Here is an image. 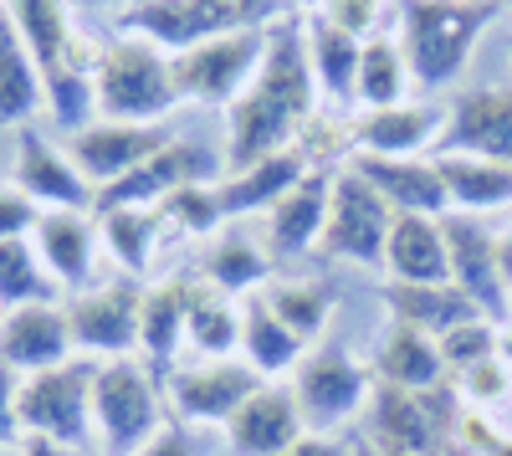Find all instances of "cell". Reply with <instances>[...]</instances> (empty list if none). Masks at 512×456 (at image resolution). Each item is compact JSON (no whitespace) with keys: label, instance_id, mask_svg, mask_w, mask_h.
I'll return each mask as SVG.
<instances>
[{"label":"cell","instance_id":"cell-36","mask_svg":"<svg viewBox=\"0 0 512 456\" xmlns=\"http://www.w3.org/2000/svg\"><path fill=\"white\" fill-rule=\"evenodd\" d=\"M405 88H410V62H405V52H400V41L384 36V31H374V36L364 41V52H359V93H354V103H359L364 113H374V108H400V103H405Z\"/></svg>","mask_w":512,"mask_h":456},{"label":"cell","instance_id":"cell-2","mask_svg":"<svg viewBox=\"0 0 512 456\" xmlns=\"http://www.w3.org/2000/svg\"><path fill=\"white\" fill-rule=\"evenodd\" d=\"M492 16L497 6L487 0H400V52L415 88L436 93L456 82Z\"/></svg>","mask_w":512,"mask_h":456},{"label":"cell","instance_id":"cell-30","mask_svg":"<svg viewBox=\"0 0 512 456\" xmlns=\"http://www.w3.org/2000/svg\"><path fill=\"white\" fill-rule=\"evenodd\" d=\"M241 359H246L262 380L292 375V369L308 359V344L297 339L292 328L267 308V298H262V293L241 303Z\"/></svg>","mask_w":512,"mask_h":456},{"label":"cell","instance_id":"cell-48","mask_svg":"<svg viewBox=\"0 0 512 456\" xmlns=\"http://www.w3.org/2000/svg\"><path fill=\"white\" fill-rule=\"evenodd\" d=\"M16 456H72V451H67L62 441H52V436H31V431H26V436L16 441Z\"/></svg>","mask_w":512,"mask_h":456},{"label":"cell","instance_id":"cell-9","mask_svg":"<svg viewBox=\"0 0 512 456\" xmlns=\"http://www.w3.org/2000/svg\"><path fill=\"white\" fill-rule=\"evenodd\" d=\"M139 318H144V287L139 277H118L103 287L67 298V323H72V344L82 359H134L139 349Z\"/></svg>","mask_w":512,"mask_h":456},{"label":"cell","instance_id":"cell-41","mask_svg":"<svg viewBox=\"0 0 512 456\" xmlns=\"http://www.w3.org/2000/svg\"><path fill=\"white\" fill-rule=\"evenodd\" d=\"M441 344V359H446V369H472V364H482V359H492L497 354V323L492 318H466V323H456V328H446V334L436 339Z\"/></svg>","mask_w":512,"mask_h":456},{"label":"cell","instance_id":"cell-1","mask_svg":"<svg viewBox=\"0 0 512 456\" xmlns=\"http://www.w3.org/2000/svg\"><path fill=\"white\" fill-rule=\"evenodd\" d=\"M318 82L308 62V36L297 21H277L267 31V57L246 82V93L226 108L231 139H226V175H241L282 149H297L303 129L318 118Z\"/></svg>","mask_w":512,"mask_h":456},{"label":"cell","instance_id":"cell-39","mask_svg":"<svg viewBox=\"0 0 512 456\" xmlns=\"http://www.w3.org/2000/svg\"><path fill=\"white\" fill-rule=\"evenodd\" d=\"M47 103H52V118L57 129H82V123H93L98 113V93H93V72L88 67H57L47 72Z\"/></svg>","mask_w":512,"mask_h":456},{"label":"cell","instance_id":"cell-57","mask_svg":"<svg viewBox=\"0 0 512 456\" xmlns=\"http://www.w3.org/2000/svg\"><path fill=\"white\" fill-rule=\"evenodd\" d=\"M487 6H497V0H487Z\"/></svg>","mask_w":512,"mask_h":456},{"label":"cell","instance_id":"cell-46","mask_svg":"<svg viewBox=\"0 0 512 456\" xmlns=\"http://www.w3.org/2000/svg\"><path fill=\"white\" fill-rule=\"evenodd\" d=\"M282 456H354V436H323V431H308V436H297Z\"/></svg>","mask_w":512,"mask_h":456},{"label":"cell","instance_id":"cell-26","mask_svg":"<svg viewBox=\"0 0 512 456\" xmlns=\"http://www.w3.org/2000/svg\"><path fill=\"white\" fill-rule=\"evenodd\" d=\"M303 36H308V62H313L318 98L344 113V108L354 103V93H359V52H364V41L349 36V31H338V26H333L328 16H318V11H308Z\"/></svg>","mask_w":512,"mask_h":456},{"label":"cell","instance_id":"cell-19","mask_svg":"<svg viewBox=\"0 0 512 456\" xmlns=\"http://www.w3.org/2000/svg\"><path fill=\"white\" fill-rule=\"evenodd\" d=\"M221 431H226L231 456H282L297 436H308V421H303V410H297L292 385L267 380Z\"/></svg>","mask_w":512,"mask_h":456},{"label":"cell","instance_id":"cell-51","mask_svg":"<svg viewBox=\"0 0 512 456\" xmlns=\"http://www.w3.org/2000/svg\"><path fill=\"white\" fill-rule=\"evenodd\" d=\"M497 257H502V277H507V287H512V226L497 236Z\"/></svg>","mask_w":512,"mask_h":456},{"label":"cell","instance_id":"cell-14","mask_svg":"<svg viewBox=\"0 0 512 456\" xmlns=\"http://www.w3.org/2000/svg\"><path fill=\"white\" fill-rule=\"evenodd\" d=\"M446 226V246H451V282L461 287L466 298L477 303L482 318H502L507 313V277H502V257H497V236L477 221V216H461V211H446L441 216Z\"/></svg>","mask_w":512,"mask_h":456},{"label":"cell","instance_id":"cell-47","mask_svg":"<svg viewBox=\"0 0 512 456\" xmlns=\"http://www.w3.org/2000/svg\"><path fill=\"white\" fill-rule=\"evenodd\" d=\"M139 456H195V446H190V436H185L180 426H159V436H154Z\"/></svg>","mask_w":512,"mask_h":456},{"label":"cell","instance_id":"cell-20","mask_svg":"<svg viewBox=\"0 0 512 456\" xmlns=\"http://www.w3.org/2000/svg\"><path fill=\"white\" fill-rule=\"evenodd\" d=\"M349 170H354L359 180H369V185L384 195V205H390L395 216H446V211H451L436 159H379V154H354Z\"/></svg>","mask_w":512,"mask_h":456},{"label":"cell","instance_id":"cell-5","mask_svg":"<svg viewBox=\"0 0 512 456\" xmlns=\"http://www.w3.org/2000/svg\"><path fill=\"white\" fill-rule=\"evenodd\" d=\"M164 426L159 375L144 359H108L93 380V441L98 456H139Z\"/></svg>","mask_w":512,"mask_h":456},{"label":"cell","instance_id":"cell-13","mask_svg":"<svg viewBox=\"0 0 512 456\" xmlns=\"http://www.w3.org/2000/svg\"><path fill=\"white\" fill-rule=\"evenodd\" d=\"M216 175V154L190 144V139H169L159 154H149L139 170H128L123 180L103 185L98 190V205H93V216L98 211H118V205H144V211H159V205L185 190V185H200Z\"/></svg>","mask_w":512,"mask_h":456},{"label":"cell","instance_id":"cell-33","mask_svg":"<svg viewBox=\"0 0 512 456\" xmlns=\"http://www.w3.org/2000/svg\"><path fill=\"white\" fill-rule=\"evenodd\" d=\"M0 6L11 11L16 31L26 36L31 57L41 62V77L67 67L72 41H77L72 36V6H67V0H0Z\"/></svg>","mask_w":512,"mask_h":456},{"label":"cell","instance_id":"cell-55","mask_svg":"<svg viewBox=\"0 0 512 456\" xmlns=\"http://www.w3.org/2000/svg\"><path fill=\"white\" fill-rule=\"evenodd\" d=\"M0 456H16V446H0Z\"/></svg>","mask_w":512,"mask_h":456},{"label":"cell","instance_id":"cell-24","mask_svg":"<svg viewBox=\"0 0 512 456\" xmlns=\"http://www.w3.org/2000/svg\"><path fill=\"white\" fill-rule=\"evenodd\" d=\"M190 277H164L144 287V318H139V354L154 375L164 380L175 369V354L185 344V323H190Z\"/></svg>","mask_w":512,"mask_h":456},{"label":"cell","instance_id":"cell-21","mask_svg":"<svg viewBox=\"0 0 512 456\" xmlns=\"http://www.w3.org/2000/svg\"><path fill=\"white\" fill-rule=\"evenodd\" d=\"M31 246L62 293H88L93 262H98V226L82 211H41Z\"/></svg>","mask_w":512,"mask_h":456},{"label":"cell","instance_id":"cell-3","mask_svg":"<svg viewBox=\"0 0 512 456\" xmlns=\"http://www.w3.org/2000/svg\"><path fill=\"white\" fill-rule=\"evenodd\" d=\"M93 93H98V118L113 123H159L164 113L185 103L175 82V57H164L144 36H118L98 47Z\"/></svg>","mask_w":512,"mask_h":456},{"label":"cell","instance_id":"cell-52","mask_svg":"<svg viewBox=\"0 0 512 456\" xmlns=\"http://www.w3.org/2000/svg\"><path fill=\"white\" fill-rule=\"evenodd\" d=\"M487 456H512V431H502L497 441H492V451Z\"/></svg>","mask_w":512,"mask_h":456},{"label":"cell","instance_id":"cell-37","mask_svg":"<svg viewBox=\"0 0 512 456\" xmlns=\"http://www.w3.org/2000/svg\"><path fill=\"white\" fill-rule=\"evenodd\" d=\"M62 287L52 282V272L41 267L31 236L21 241H0V313L26 308V303H57Z\"/></svg>","mask_w":512,"mask_h":456},{"label":"cell","instance_id":"cell-53","mask_svg":"<svg viewBox=\"0 0 512 456\" xmlns=\"http://www.w3.org/2000/svg\"><path fill=\"white\" fill-rule=\"evenodd\" d=\"M354 456H379V446L369 436H354Z\"/></svg>","mask_w":512,"mask_h":456},{"label":"cell","instance_id":"cell-49","mask_svg":"<svg viewBox=\"0 0 512 456\" xmlns=\"http://www.w3.org/2000/svg\"><path fill=\"white\" fill-rule=\"evenodd\" d=\"M67 6L82 11V16H113V21H118L128 6H134V0H67Z\"/></svg>","mask_w":512,"mask_h":456},{"label":"cell","instance_id":"cell-56","mask_svg":"<svg viewBox=\"0 0 512 456\" xmlns=\"http://www.w3.org/2000/svg\"><path fill=\"white\" fill-rule=\"evenodd\" d=\"M379 456H410V451H379Z\"/></svg>","mask_w":512,"mask_h":456},{"label":"cell","instance_id":"cell-58","mask_svg":"<svg viewBox=\"0 0 512 456\" xmlns=\"http://www.w3.org/2000/svg\"><path fill=\"white\" fill-rule=\"evenodd\" d=\"M374 6H379V0H374Z\"/></svg>","mask_w":512,"mask_h":456},{"label":"cell","instance_id":"cell-59","mask_svg":"<svg viewBox=\"0 0 512 456\" xmlns=\"http://www.w3.org/2000/svg\"><path fill=\"white\" fill-rule=\"evenodd\" d=\"M93 456H98V451H93Z\"/></svg>","mask_w":512,"mask_h":456},{"label":"cell","instance_id":"cell-50","mask_svg":"<svg viewBox=\"0 0 512 456\" xmlns=\"http://www.w3.org/2000/svg\"><path fill=\"white\" fill-rule=\"evenodd\" d=\"M497 359L512 369V318H502V323H497Z\"/></svg>","mask_w":512,"mask_h":456},{"label":"cell","instance_id":"cell-35","mask_svg":"<svg viewBox=\"0 0 512 456\" xmlns=\"http://www.w3.org/2000/svg\"><path fill=\"white\" fill-rule=\"evenodd\" d=\"M164 231L159 211H144V205H118V211H98V241L108 246V257L128 272V277H144L149 257H154V241Z\"/></svg>","mask_w":512,"mask_h":456},{"label":"cell","instance_id":"cell-23","mask_svg":"<svg viewBox=\"0 0 512 456\" xmlns=\"http://www.w3.org/2000/svg\"><path fill=\"white\" fill-rule=\"evenodd\" d=\"M384 272L410 287H446L451 282V246L441 216H395L384 241Z\"/></svg>","mask_w":512,"mask_h":456},{"label":"cell","instance_id":"cell-16","mask_svg":"<svg viewBox=\"0 0 512 456\" xmlns=\"http://www.w3.org/2000/svg\"><path fill=\"white\" fill-rule=\"evenodd\" d=\"M77 354L72 344V323H67V303H26L0 313V359L16 375H41L57 369Z\"/></svg>","mask_w":512,"mask_h":456},{"label":"cell","instance_id":"cell-27","mask_svg":"<svg viewBox=\"0 0 512 456\" xmlns=\"http://www.w3.org/2000/svg\"><path fill=\"white\" fill-rule=\"evenodd\" d=\"M374 375L379 385H395V390H436L446 385V359H441V344L431 334H420L410 323H390L384 328V344L374 349Z\"/></svg>","mask_w":512,"mask_h":456},{"label":"cell","instance_id":"cell-4","mask_svg":"<svg viewBox=\"0 0 512 456\" xmlns=\"http://www.w3.org/2000/svg\"><path fill=\"white\" fill-rule=\"evenodd\" d=\"M277 6L287 0H134L118 16V36H144L164 57H180L241 26H277Z\"/></svg>","mask_w":512,"mask_h":456},{"label":"cell","instance_id":"cell-17","mask_svg":"<svg viewBox=\"0 0 512 456\" xmlns=\"http://www.w3.org/2000/svg\"><path fill=\"white\" fill-rule=\"evenodd\" d=\"M16 185L41 211H93L98 205V190L82 180V170L67 159V149L41 139V129L16 134Z\"/></svg>","mask_w":512,"mask_h":456},{"label":"cell","instance_id":"cell-22","mask_svg":"<svg viewBox=\"0 0 512 456\" xmlns=\"http://www.w3.org/2000/svg\"><path fill=\"white\" fill-rule=\"evenodd\" d=\"M328 200H333V175L328 170H308L272 211H267V252L272 262L303 257L323 241V221H328Z\"/></svg>","mask_w":512,"mask_h":456},{"label":"cell","instance_id":"cell-34","mask_svg":"<svg viewBox=\"0 0 512 456\" xmlns=\"http://www.w3.org/2000/svg\"><path fill=\"white\" fill-rule=\"evenodd\" d=\"M185 344L200 359H231L241 349V308L216 293L210 282L190 287V323H185Z\"/></svg>","mask_w":512,"mask_h":456},{"label":"cell","instance_id":"cell-15","mask_svg":"<svg viewBox=\"0 0 512 456\" xmlns=\"http://www.w3.org/2000/svg\"><path fill=\"white\" fill-rule=\"evenodd\" d=\"M436 154H482L512 164V88H466L446 108Z\"/></svg>","mask_w":512,"mask_h":456},{"label":"cell","instance_id":"cell-42","mask_svg":"<svg viewBox=\"0 0 512 456\" xmlns=\"http://www.w3.org/2000/svg\"><path fill=\"white\" fill-rule=\"evenodd\" d=\"M456 395L472 410H492V405H502L512 395V369L492 354V359H482L472 369H461V375H456Z\"/></svg>","mask_w":512,"mask_h":456},{"label":"cell","instance_id":"cell-10","mask_svg":"<svg viewBox=\"0 0 512 456\" xmlns=\"http://www.w3.org/2000/svg\"><path fill=\"white\" fill-rule=\"evenodd\" d=\"M395 211L384 205V195L359 180L354 170L333 175V200H328V221H323V257H349L359 267H384V241H390Z\"/></svg>","mask_w":512,"mask_h":456},{"label":"cell","instance_id":"cell-45","mask_svg":"<svg viewBox=\"0 0 512 456\" xmlns=\"http://www.w3.org/2000/svg\"><path fill=\"white\" fill-rule=\"evenodd\" d=\"M21 380H26V375H16V369L0 359V446H16V441H21V416H16Z\"/></svg>","mask_w":512,"mask_h":456},{"label":"cell","instance_id":"cell-6","mask_svg":"<svg viewBox=\"0 0 512 456\" xmlns=\"http://www.w3.org/2000/svg\"><path fill=\"white\" fill-rule=\"evenodd\" d=\"M93 380H98V359H67L57 369L21 380V436H52L67 451L93 441Z\"/></svg>","mask_w":512,"mask_h":456},{"label":"cell","instance_id":"cell-11","mask_svg":"<svg viewBox=\"0 0 512 456\" xmlns=\"http://www.w3.org/2000/svg\"><path fill=\"white\" fill-rule=\"evenodd\" d=\"M262 385L267 380L246 359H200L190 369H169L164 375L169 405L180 410V421H195V426H226Z\"/></svg>","mask_w":512,"mask_h":456},{"label":"cell","instance_id":"cell-54","mask_svg":"<svg viewBox=\"0 0 512 456\" xmlns=\"http://www.w3.org/2000/svg\"><path fill=\"white\" fill-rule=\"evenodd\" d=\"M287 6H303V11H318V0H287Z\"/></svg>","mask_w":512,"mask_h":456},{"label":"cell","instance_id":"cell-28","mask_svg":"<svg viewBox=\"0 0 512 456\" xmlns=\"http://www.w3.org/2000/svg\"><path fill=\"white\" fill-rule=\"evenodd\" d=\"M436 170H441L451 211L461 216H487L512 205V164H497L482 154H436Z\"/></svg>","mask_w":512,"mask_h":456},{"label":"cell","instance_id":"cell-38","mask_svg":"<svg viewBox=\"0 0 512 456\" xmlns=\"http://www.w3.org/2000/svg\"><path fill=\"white\" fill-rule=\"evenodd\" d=\"M262 298H267V308H272L303 344H313V339L323 334V323H328V313H333V293H328L323 282H308V277L272 282V287H262Z\"/></svg>","mask_w":512,"mask_h":456},{"label":"cell","instance_id":"cell-31","mask_svg":"<svg viewBox=\"0 0 512 456\" xmlns=\"http://www.w3.org/2000/svg\"><path fill=\"white\" fill-rule=\"evenodd\" d=\"M384 313H390V323H410L420 328V334L441 339L446 328L477 318V303L461 293L456 282L446 287H410V282H384Z\"/></svg>","mask_w":512,"mask_h":456},{"label":"cell","instance_id":"cell-44","mask_svg":"<svg viewBox=\"0 0 512 456\" xmlns=\"http://www.w3.org/2000/svg\"><path fill=\"white\" fill-rule=\"evenodd\" d=\"M318 16H328L338 31H349L359 41H369L374 26H379V6H374V0H318Z\"/></svg>","mask_w":512,"mask_h":456},{"label":"cell","instance_id":"cell-8","mask_svg":"<svg viewBox=\"0 0 512 456\" xmlns=\"http://www.w3.org/2000/svg\"><path fill=\"white\" fill-rule=\"evenodd\" d=\"M267 31L262 26H241V31L210 36V41H200V47L180 52L175 57L180 93L190 103H205V108H231L246 93V82L256 77L262 57H267Z\"/></svg>","mask_w":512,"mask_h":456},{"label":"cell","instance_id":"cell-29","mask_svg":"<svg viewBox=\"0 0 512 456\" xmlns=\"http://www.w3.org/2000/svg\"><path fill=\"white\" fill-rule=\"evenodd\" d=\"M47 103V77L41 62L31 57L26 36L16 31L11 11L0 6V129H26V118Z\"/></svg>","mask_w":512,"mask_h":456},{"label":"cell","instance_id":"cell-25","mask_svg":"<svg viewBox=\"0 0 512 456\" xmlns=\"http://www.w3.org/2000/svg\"><path fill=\"white\" fill-rule=\"evenodd\" d=\"M313 170L303 149H282L262 164H251L241 175H226L216 180V200H221V216L226 221H241V216H256V211H272V205Z\"/></svg>","mask_w":512,"mask_h":456},{"label":"cell","instance_id":"cell-12","mask_svg":"<svg viewBox=\"0 0 512 456\" xmlns=\"http://www.w3.org/2000/svg\"><path fill=\"white\" fill-rule=\"evenodd\" d=\"M164 144H169L164 123H113V118H93V123H82V129H72L62 139L67 159L77 164L82 180L93 190L123 180L128 170H139V164L149 154H159Z\"/></svg>","mask_w":512,"mask_h":456},{"label":"cell","instance_id":"cell-7","mask_svg":"<svg viewBox=\"0 0 512 456\" xmlns=\"http://www.w3.org/2000/svg\"><path fill=\"white\" fill-rule=\"evenodd\" d=\"M292 395H297V410H303L308 431L344 436V426L369 410L374 375L349 349H313L292 369Z\"/></svg>","mask_w":512,"mask_h":456},{"label":"cell","instance_id":"cell-32","mask_svg":"<svg viewBox=\"0 0 512 456\" xmlns=\"http://www.w3.org/2000/svg\"><path fill=\"white\" fill-rule=\"evenodd\" d=\"M272 252L267 246H256L246 231H226L210 241V252L200 262V277L216 287V293L236 298V293H262V282L272 277Z\"/></svg>","mask_w":512,"mask_h":456},{"label":"cell","instance_id":"cell-43","mask_svg":"<svg viewBox=\"0 0 512 456\" xmlns=\"http://www.w3.org/2000/svg\"><path fill=\"white\" fill-rule=\"evenodd\" d=\"M41 221V205L21 185H0V241H21Z\"/></svg>","mask_w":512,"mask_h":456},{"label":"cell","instance_id":"cell-18","mask_svg":"<svg viewBox=\"0 0 512 456\" xmlns=\"http://www.w3.org/2000/svg\"><path fill=\"white\" fill-rule=\"evenodd\" d=\"M446 108L436 103H400V108H374L349 123L354 154H379V159H420L425 149L441 144Z\"/></svg>","mask_w":512,"mask_h":456},{"label":"cell","instance_id":"cell-40","mask_svg":"<svg viewBox=\"0 0 512 456\" xmlns=\"http://www.w3.org/2000/svg\"><path fill=\"white\" fill-rule=\"evenodd\" d=\"M159 216H164L169 226L190 231V236H210L216 226H226V216H221V200H216V180H200V185L175 190V195H169V200L159 205Z\"/></svg>","mask_w":512,"mask_h":456}]
</instances>
